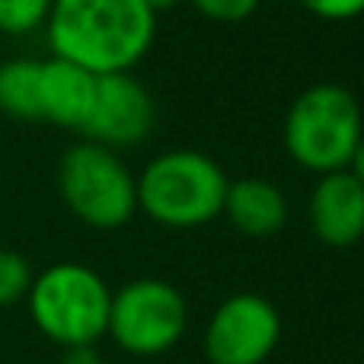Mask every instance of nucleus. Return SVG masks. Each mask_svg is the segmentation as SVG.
Here are the masks:
<instances>
[{"mask_svg": "<svg viewBox=\"0 0 364 364\" xmlns=\"http://www.w3.org/2000/svg\"><path fill=\"white\" fill-rule=\"evenodd\" d=\"M51 0H0V32L4 36H32L45 29Z\"/></svg>", "mask_w": 364, "mask_h": 364, "instance_id": "13", "label": "nucleus"}, {"mask_svg": "<svg viewBox=\"0 0 364 364\" xmlns=\"http://www.w3.org/2000/svg\"><path fill=\"white\" fill-rule=\"evenodd\" d=\"M282 342V314L269 297L240 291L211 310L201 333L208 364H265Z\"/></svg>", "mask_w": 364, "mask_h": 364, "instance_id": "7", "label": "nucleus"}, {"mask_svg": "<svg viewBox=\"0 0 364 364\" xmlns=\"http://www.w3.org/2000/svg\"><path fill=\"white\" fill-rule=\"evenodd\" d=\"M55 58L102 74L134 70L154 48L157 13L147 0H51L45 23Z\"/></svg>", "mask_w": 364, "mask_h": 364, "instance_id": "1", "label": "nucleus"}, {"mask_svg": "<svg viewBox=\"0 0 364 364\" xmlns=\"http://www.w3.org/2000/svg\"><path fill=\"white\" fill-rule=\"evenodd\" d=\"M38 70L42 61L32 58L0 64V112L19 122H38Z\"/></svg>", "mask_w": 364, "mask_h": 364, "instance_id": "12", "label": "nucleus"}, {"mask_svg": "<svg viewBox=\"0 0 364 364\" xmlns=\"http://www.w3.org/2000/svg\"><path fill=\"white\" fill-rule=\"evenodd\" d=\"M179 4H186V0H147V6H151V10L157 13V16H160V13H170V10H176Z\"/></svg>", "mask_w": 364, "mask_h": 364, "instance_id": "19", "label": "nucleus"}, {"mask_svg": "<svg viewBox=\"0 0 364 364\" xmlns=\"http://www.w3.org/2000/svg\"><path fill=\"white\" fill-rule=\"evenodd\" d=\"M26 307L36 329L55 346H100L109 326L112 288L90 265L55 262L32 278Z\"/></svg>", "mask_w": 364, "mask_h": 364, "instance_id": "4", "label": "nucleus"}, {"mask_svg": "<svg viewBox=\"0 0 364 364\" xmlns=\"http://www.w3.org/2000/svg\"><path fill=\"white\" fill-rule=\"evenodd\" d=\"M358 364H364V361H358Z\"/></svg>", "mask_w": 364, "mask_h": 364, "instance_id": "20", "label": "nucleus"}, {"mask_svg": "<svg viewBox=\"0 0 364 364\" xmlns=\"http://www.w3.org/2000/svg\"><path fill=\"white\" fill-rule=\"evenodd\" d=\"M198 16L211 19V23H243L259 10L262 0H186Z\"/></svg>", "mask_w": 364, "mask_h": 364, "instance_id": "15", "label": "nucleus"}, {"mask_svg": "<svg viewBox=\"0 0 364 364\" xmlns=\"http://www.w3.org/2000/svg\"><path fill=\"white\" fill-rule=\"evenodd\" d=\"M154 122H157V106L151 90L134 77V70H122V74H102L96 80V100L80 134L102 147L125 151L147 141Z\"/></svg>", "mask_w": 364, "mask_h": 364, "instance_id": "8", "label": "nucleus"}, {"mask_svg": "<svg viewBox=\"0 0 364 364\" xmlns=\"http://www.w3.org/2000/svg\"><path fill=\"white\" fill-rule=\"evenodd\" d=\"M93 70L51 55L38 70V119L68 132H83L96 100Z\"/></svg>", "mask_w": 364, "mask_h": 364, "instance_id": "10", "label": "nucleus"}, {"mask_svg": "<svg viewBox=\"0 0 364 364\" xmlns=\"http://www.w3.org/2000/svg\"><path fill=\"white\" fill-rule=\"evenodd\" d=\"M310 230L333 250H348L364 237V186L348 170L323 173L307 198Z\"/></svg>", "mask_w": 364, "mask_h": 364, "instance_id": "9", "label": "nucleus"}, {"mask_svg": "<svg viewBox=\"0 0 364 364\" xmlns=\"http://www.w3.org/2000/svg\"><path fill=\"white\" fill-rule=\"evenodd\" d=\"M61 364H102L96 346H68L61 348Z\"/></svg>", "mask_w": 364, "mask_h": 364, "instance_id": "17", "label": "nucleus"}, {"mask_svg": "<svg viewBox=\"0 0 364 364\" xmlns=\"http://www.w3.org/2000/svg\"><path fill=\"white\" fill-rule=\"evenodd\" d=\"M364 138V112L352 90L320 80L301 90L284 112L282 144L301 170L323 173L346 170Z\"/></svg>", "mask_w": 364, "mask_h": 364, "instance_id": "3", "label": "nucleus"}, {"mask_svg": "<svg viewBox=\"0 0 364 364\" xmlns=\"http://www.w3.org/2000/svg\"><path fill=\"white\" fill-rule=\"evenodd\" d=\"M134 179L138 211L166 230H195L218 220L230 182L211 154L192 147L157 154Z\"/></svg>", "mask_w": 364, "mask_h": 364, "instance_id": "2", "label": "nucleus"}, {"mask_svg": "<svg viewBox=\"0 0 364 364\" xmlns=\"http://www.w3.org/2000/svg\"><path fill=\"white\" fill-rule=\"evenodd\" d=\"M346 170L352 173V176H355V179H358L361 186H364V138H361V144L355 147V154H352V160H348V166H346Z\"/></svg>", "mask_w": 364, "mask_h": 364, "instance_id": "18", "label": "nucleus"}, {"mask_svg": "<svg viewBox=\"0 0 364 364\" xmlns=\"http://www.w3.org/2000/svg\"><path fill=\"white\" fill-rule=\"evenodd\" d=\"M297 4L323 23H352L364 16V0H297Z\"/></svg>", "mask_w": 364, "mask_h": 364, "instance_id": "16", "label": "nucleus"}, {"mask_svg": "<svg viewBox=\"0 0 364 364\" xmlns=\"http://www.w3.org/2000/svg\"><path fill=\"white\" fill-rule=\"evenodd\" d=\"M188 329L186 294L166 278H134L112 291L106 336L134 358H157L176 348Z\"/></svg>", "mask_w": 364, "mask_h": 364, "instance_id": "6", "label": "nucleus"}, {"mask_svg": "<svg viewBox=\"0 0 364 364\" xmlns=\"http://www.w3.org/2000/svg\"><path fill=\"white\" fill-rule=\"evenodd\" d=\"M64 208L93 230H119L138 214V179L119 151L83 138L58 164Z\"/></svg>", "mask_w": 364, "mask_h": 364, "instance_id": "5", "label": "nucleus"}, {"mask_svg": "<svg viewBox=\"0 0 364 364\" xmlns=\"http://www.w3.org/2000/svg\"><path fill=\"white\" fill-rule=\"evenodd\" d=\"M288 214H291L288 195L272 179L243 176V179L227 182L220 218H227V224L237 233H243V237H250V240L275 237V233L284 230Z\"/></svg>", "mask_w": 364, "mask_h": 364, "instance_id": "11", "label": "nucleus"}, {"mask_svg": "<svg viewBox=\"0 0 364 364\" xmlns=\"http://www.w3.org/2000/svg\"><path fill=\"white\" fill-rule=\"evenodd\" d=\"M32 278H36V272L26 262L23 252L0 250V307H13V304L26 301Z\"/></svg>", "mask_w": 364, "mask_h": 364, "instance_id": "14", "label": "nucleus"}]
</instances>
